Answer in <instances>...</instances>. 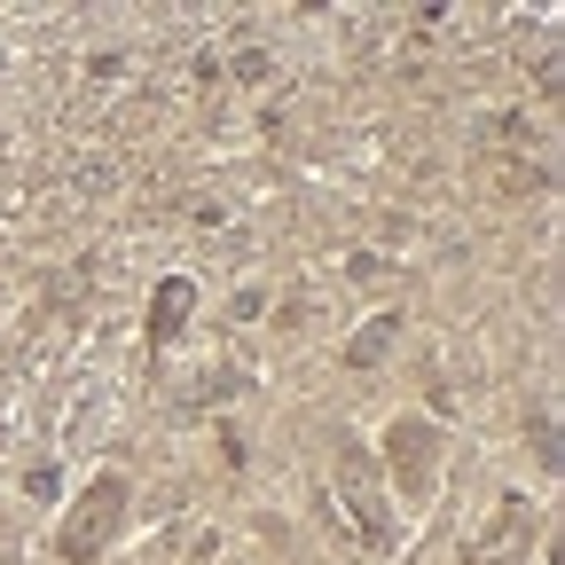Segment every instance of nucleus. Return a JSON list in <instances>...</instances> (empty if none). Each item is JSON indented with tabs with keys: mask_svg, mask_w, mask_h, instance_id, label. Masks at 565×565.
Here are the masks:
<instances>
[{
	"mask_svg": "<svg viewBox=\"0 0 565 565\" xmlns=\"http://www.w3.org/2000/svg\"><path fill=\"white\" fill-rule=\"evenodd\" d=\"M385 448H393V471H408V494H433V433H424L416 416H408V424H393Z\"/></svg>",
	"mask_w": 565,
	"mask_h": 565,
	"instance_id": "obj_1",
	"label": "nucleus"
},
{
	"mask_svg": "<svg viewBox=\"0 0 565 565\" xmlns=\"http://www.w3.org/2000/svg\"><path fill=\"white\" fill-rule=\"evenodd\" d=\"M110 503H126V479H103V487H95V519H71V526H63V557H87V550L103 542Z\"/></svg>",
	"mask_w": 565,
	"mask_h": 565,
	"instance_id": "obj_2",
	"label": "nucleus"
}]
</instances>
